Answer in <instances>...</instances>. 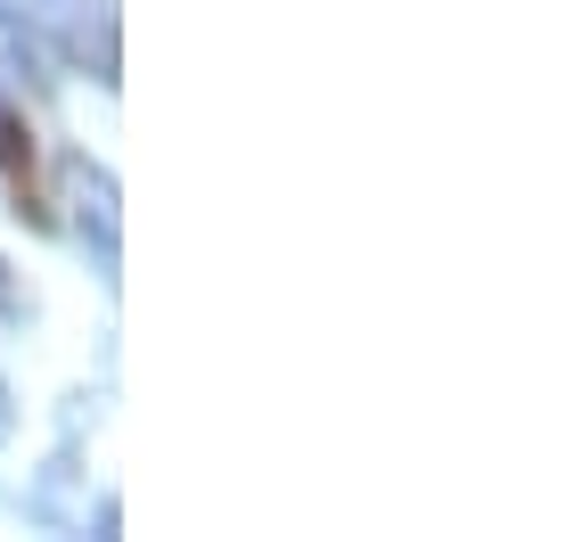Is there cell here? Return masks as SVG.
<instances>
[{"instance_id": "cell-1", "label": "cell", "mask_w": 566, "mask_h": 542, "mask_svg": "<svg viewBox=\"0 0 566 542\" xmlns=\"http://www.w3.org/2000/svg\"><path fill=\"white\" fill-rule=\"evenodd\" d=\"M0 181H9V206L33 230H50V198H42V148H33V124L0 100Z\"/></svg>"}, {"instance_id": "cell-2", "label": "cell", "mask_w": 566, "mask_h": 542, "mask_svg": "<svg viewBox=\"0 0 566 542\" xmlns=\"http://www.w3.org/2000/svg\"><path fill=\"white\" fill-rule=\"evenodd\" d=\"M57 189H66V206H74V230L99 247V263H115V173L91 165V157H66L57 165Z\"/></svg>"}, {"instance_id": "cell-3", "label": "cell", "mask_w": 566, "mask_h": 542, "mask_svg": "<svg viewBox=\"0 0 566 542\" xmlns=\"http://www.w3.org/2000/svg\"><path fill=\"white\" fill-rule=\"evenodd\" d=\"M50 33L66 42L74 66H91L99 83H115V0H57Z\"/></svg>"}, {"instance_id": "cell-4", "label": "cell", "mask_w": 566, "mask_h": 542, "mask_svg": "<svg viewBox=\"0 0 566 542\" xmlns=\"http://www.w3.org/2000/svg\"><path fill=\"white\" fill-rule=\"evenodd\" d=\"M0 74H33L42 83V42H33V25L17 9H0Z\"/></svg>"}, {"instance_id": "cell-5", "label": "cell", "mask_w": 566, "mask_h": 542, "mask_svg": "<svg viewBox=\"0 0 566 542\" xmlns=\"http://www.w3.org/2000/svg\"><path fill=\"white\" fill-rule=\"evenodd\" d=\"M0 313H17V280H9V263H0Z\"/></svg>"}, {"instance_id": "cell-6", "label": "cell", "mask_w": 566, "mask_h": 542, "mask_svg": "<svg viewBox=\"0 0 566 542\" xmlns=\"http://www.w3.org/2000/svg\"><path fill=\"white\" fill-rule=\"evenodd\" d=\"M0 419H9V386H0Z\"/></svg>"}]
</instances>
